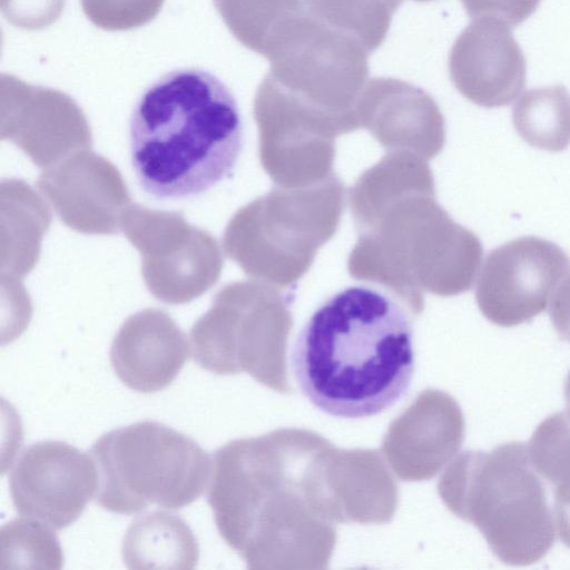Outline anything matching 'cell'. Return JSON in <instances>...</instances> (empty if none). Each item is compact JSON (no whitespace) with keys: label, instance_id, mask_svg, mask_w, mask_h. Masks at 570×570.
<instances>
[{"label":"cell","instance_id":"1","mask_svg":"<svg viewBox=\"0 0 570 570\" xmlns=\"http://www.w3.org/2000/svg\"><path fill=\"white\" fill-rule=\"evenodd\" d=\"M411 311L363 285L325 299L301 328L291 367L322 412L362 419L394 405L410 389L415 354Z\"/></svg>","mask_w":570,"mask_h":570},{"label":"cell","instance_id":"2","mask_svg":"<svg viewBox=\"0 0 570 570\" xmlns=\"http://www.w3.org/2000/svg\"><path fill=\"white\" fill-rule=\"evenodd\" d=\"M243 149L230 90L199 68L165 73L138 98L129 120L132 169L158 199L199 196L228 178Z\"/></svg>","mask_w":570,"mask_h":570},{"label":"cell","instance_id":"3","mask_svg":"<svg viewBox=\"0 0 570 570\" xmlns=\"http://www.w3.org/2000/svg\"><path fill=\"white\" fill-rule=\"evenodd\" d=\"M438 488L449 510L478 528L503 563H535L553 546V515L524 442L461 453Z\"/></svg>","mask_w":570,"mask_h":570},{"label":"cell","instance_id":"4","mask_svg":"<svg viewBox=\"0 0 570 570\" xmlns=\"http://www.w3.org/2000/svg\"><path fill=\"white\" fill-rule=\"evenodd\" d=\"M98 475L96 502L132 514L151 504L180 509L196 501L209 481L208 453L189 436L155 421L102 434L92 445Z\"/></svg>","mask_w":570,"mask_h":570},{"label":"cell","instance_id":"5","mask_svg":"<svg viewBox=\"0 0 570 570\" xmlns=\"http://www.w3.org/2000/svg\"><path fill=\"white\" fill-rule=\"evenodd\" d=\"M370 55L356 38L304 8L279 28L264 58L267 73L284 88L358 128L356 104L368 81Z\"/></svg>","mask_w":570,"mask_h":570},{"label":"cell","instance_id":"6","mask_svg":"<svg viewBox=\"0 0 570 570\" xmlns=\"http://www.w3.org/2000/svg\"><path fill=\"white\" fill-rule=\"evenodd\" d=\"M569 275L570 258L557 244L533 236L517 238L485 258L476 282V303L491 323L520 325L548 307Z\"/></svg>","mask_w":570,"mask_h":570},{"label":"cell","instance_id":"7","mask_svg":"<svg viewBox=\"0 0 570 570\" xmlns=\"http://www.w3.org/2000/svg\"><path fill=\"white\" fill-rule=\"evenodd\" d=\"M95 460L62 441H42L26 448L9 478L17 512L53 530L72 524L96 495Z\"/></svg>","mask_w":570,"mask_h":570},{"label":"cell","instance_id":"8","mask_svg":"<svg viewBox=\"0 0 570 570\" xmlns=\"http://www.w3.org/2000/svg\"><path fill=\"white\" fill-rule=\"evenodd\" d=\"M449 72L468 100L495 108L519 96L525 85L527 63L509 24L478 18L455 39L449 55Z\"/></svg>","mask_w":570,"mask_h":570},{"label":"cell","instance_id":"9","mask_svg":"<svg viewBox=\"0 0 570 570\" xmlns=\"http://www.w3.org/2000/svg\"><path fill=\"white\" fill-rule=\"evenodd\" d=\"M189 354L184 333L159 311L130 316L110 347V363L117 377L139 393L164 390L179 374Z\"/></svg>","mask_w":570,"mask_h":570},{"label":"cell","instance_id":"10","mask_svg":"<svg viewBox=\"0 0 570 570\" xmlns=\"http://www.w3.org/2000/svg\"><path fill=\"white\" fill-rule=\"evenodd\" d=\"M360 126L381 141L428 139L442 148L444 119L434 99L410 82L379 77L368 80L357 100Z\"/></svg>","mask_w":570,"mask_h":570},{"label":"cell","instance_id":"11","mask_svg":"<svg viewBox=\"0 0 570 570\" xmlns=\"http://www.w3.org/2000/svg\"><path fill=\"white\" fill-rule=\"evenodd\" d=\"M121 556L129 569H193L199 559V547L183 518L153 511L129 524Z\"/></svg>","mask_w":570,"mask_h":570},{"label":"cell","instance_id":"12","mask_svg":"<svg viewBox=\"0 0 570 570\" xmlns=\"http://www.w3.org/2000/svg\"><path fill=\"white\" fill-rule=\"evenodd\" d=\"M527 445L532 465L553 488L557 532L570 548V412L547 416Z\"/></svg>","mask_w":570,"mask_h":570},{"label":"cell","instance_id":"13","mask_svg":"<svg viewBox=\"0 0 570 570\" xmlns=\"http://www.w3.org/2000/svg\"><path fill=\"white\" fill-rule=\"evenodd\" d=\"M513 126L532 147L560 151L570 142V96L562 85L525 91L512 109Z\"/></svg>","mask_w":570,"mask_h":570},{"label":"cell","instance_id":"14","mask_svg":"<svg viewBox=\"0 0 570 570\" xmlns=\"http://www.w3.org/2000/svg\"><path fill=\"white\" fill-rule=\"evenodd\" d=\"M403 0H302L307 13L356 38L371 53L385 40Z\"/></svg>","mask_w":570,"mask_h":570},{"label":"cell","instance_id":"15","mask_svg":"<svg viewBox=\"0 0 570 570\" xmlns=\"http://www.w3.org/2000/svg\"><path fill=\"white\" fill-rule=\"evenodd\" d=\"M214 3L234 37L263 57L278 29L304 10L302 0H214Z\"/></svg>","mask_w":570,"mask_h":570},{"label":"cell","instance_id":"16","mask_svg":"<svg viewBox=\"0 0 570 570\" xmlns=\"http://www.w3.org/2000/svg\"><path fill=\"white\" fill-rule=\"evenodd\" d=\"M52 530L48 524L24 515L4 523L0 531L2 569H60L63 553Z\"/></svg>","mask_w":570,"mask_h":570},{"label":"cell","instance_id":"17","mask_svg":"<svg viewBox=\"0 0 570 570\" xmlns=\"http://www.w3.org/2000/svg\"><path fill=\"white\" fill-rule=\"evenodd\" d=\"M88 19L105 30H129L146 24L165 0H80Z\"/></svg>","mask_w":570,"mask_h":570},{"label":"cell","instance_id":"18","mask_svg":"<svg viewBox=\"0 0 570 570\" xmlns=\"http://www.w3.org/2000/svg\"><path fill=\"white\" fill-rule=\"evenodd\" d=\"M63 3L65 0H2V12L17 27L38 29L53 22Z\"/></svg>","mask_w":570,"mask_h":570},{"label":"cell","instance_id":"19","mask_svg":"<svg viewBox=\"0 0 570 570\" xmlns=\"http://www.w3.org/2000/svg\"><path fill=\"white\" fill-rule=\"evenodd\" d=\"M541 0H461L471 18H493L509 26L527 20Z\"/></svg>","mask_w":570,"mask_h":570},{"label":"cell","instance_id":"20","mask_svg":"<svg viewBox=\"0 0 570 570\" xmlns=\"http://www.w3.org/2000/svg\"><path fill=\"white\" fill-rule=\"evenodd\" d=\"M548 307L556 332L570 342V275L556 289Z\"/></svg>","mask_w":570,"mask_h":570},{"label":"cell","instance_id":"21","mask_svg":"<svg viewBox=\"0 0 570 570\" xmlns=\"http://www.w3.org/2000/svg\"><path fill=\"white\" fill-rule=\"evenodd\" d=\"M564 397H566V403H567V406H568V411L570 412V372H569L568 377L566 380Z\"/></svg>","mask_w":570,"mask_h":570},{"label":"cell","instance_id":"22","mask_svg":"<svg viewBox=\"0 0 570 570\" xmlns=\"http://www.w3.org/2000/svg\"><path fill=\"white\" fill-rule=\"evenodd\" d=\"M415 1L426 2V1H432V0H415Z\"/></svg>","mask_w":570,"mask_h":570}]
</instances>
